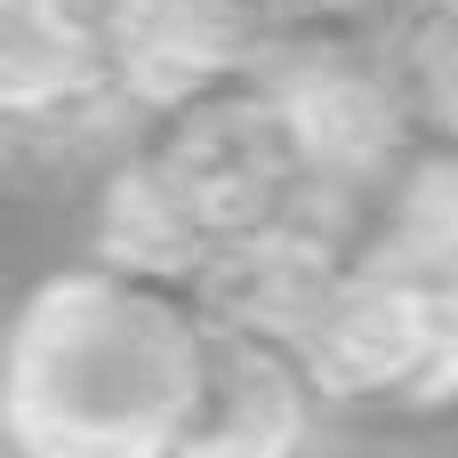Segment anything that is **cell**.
Segmentation results:
<instances>
[{
    "label": "cell",
    "instance_id": "cell-1",
    "mask_svg": "<svg viewBox=\"0 0 458 458\" xmlns=\"http://www.w3.org/2000/svg\"><path fill=\"white\" fill-rule=\"evenodd\" d=\"M89 250L209 298L225 274L282 242H354V209L306 161L290 113L258 72L217 81L169 113H145L97 161Z\"/></svg>",
    "mask_w": 458,
    "mask_h": 458
},
{
    "label": "cell",
    "instance_id": "cell-2",
    "mask_svg": "<svg viewBox=\"0 0 458 458\" xmlns=\"http://www.w3.org/2000/svg\"><path fill=\"white\" fill-rule=\"evenodd\" d=\"M0 346V458H169L201 378V298L81 250L24 290Z\"/></svg>",
    "mask_w": 458,
    "mask_h": 458
},
{
    "label": "cell",
    "instance_id": "cell-3",
    "mask_svg": "<svg viewBox=\"0 0 458 458\" xmlns=\"http://www.w3.org/2000/svg\"><path fill=\"white\" fill-rule=\"evenodd\" d=\"M274 338L298 346L338 419H443L458 394V266L346 250Z\"/></svg>",
    "mask_w": 458,
    "mask_h": 458
},
{
    "label": "cell",
    "instance_id": "cell-4",
    "mask_svg": "<svg viewBox=\"0 0 458 458\" xmlns=\"http://www.w3.org/2000/svg\"><path fill=\"white\" fill-rule=\"evenodd\" d=\"M137 121L105 0H0V169H97Z\"/></svg>",
    "mask_w": 458,
    "mask_h": 458
},
{
    "label": "cell",
    "instance_id": "cell-5",
    "mask_svg": "<svg viewBox=\"0 0 458 458\" xmlns=\"http://www.w3.org/2000/svg\"><path fill=\"white\" fill-rule=\"evenodd\" d=\"M346 419L290 338L201 306V378L169 458H338Z\"/></svg>",
    "mask_w": 458,
    "mask_h": 458
},
{
    "label": "cell",
    "instance_id": "cell-6",
    "mask_svg": "<svg viewBox=\"0 0 458 458\" xmlns=\"http://www.w3.org/2000/svg\"><path fill=\"white\" fill-rule=\"evenodd\" d=\"M105 24L137 113H169L266 64L306 16L290 0H105Z\"/></svg>",
    "mask_w": 458,
    "mask_h": 458
},
{
    "label": "cell",
    "instance_id": "cell-7",
    "mask_svg": "<svg viewBox=\"0 0 458 458\" xmlns=\"http://www.w3.org/2000/svg\"><path fill=\"white\" fill-rule=\"evenodd\" d=\"M306 24H354V32H394L419 8H451V0H290Z\"/></svg>",
    "mask_w": 458,
    "mask_h": 458
},
{
    "label": "cell",
    "instance_id": "cell-8",
    "mask_svg": "<svg viewBox=\"0 0 458 458\" xmlns=\"http://www.w3.org/2000/svg\"><path fill=\"white\" fill-rule=\"evenodd\" d=\"M0 403H8V346H0Z\"/></svg>",
    "mask_w": 458,
    "mask_h": 458
}]
</instances>
